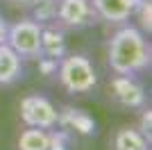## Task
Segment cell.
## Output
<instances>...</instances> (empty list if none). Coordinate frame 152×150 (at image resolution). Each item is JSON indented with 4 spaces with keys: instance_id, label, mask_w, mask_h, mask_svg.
Listing matches in <instances>:
<instances>
[{
    "instance_id": "obj_1",
    "label": "cell",
    "mask_w": 152,
    "mask_h": 150,
    "mask_svg": "<svg viewBox=\"0 0 152 150\" xmlns=\"http://www.w3.org/2000/svg\"><path fill=\"white\" fill-rule=\"evenodd\" d=\"M107 64L118 75H139L150 71L152 50L150 41L136 25L123 23L111 34L107 46Z\"/></svg>"
},
{
    "instance_id": "obj_2",
    "label": "cell",
    "mask_w": 152,
    "mask_h": 150,
    "mask_svg": "<svg viewBox=\"0 0 152 150\" xmlns=\"http://www.w3.org/2000/svg\"><path fill=\"white\" fill-rule=\"evenodd\" d=\"M57 77H59L61 89L70 96L91 93L98 87V73H95L93 62L84 55H77V52H73V55L66 52L59 59Z\"/></svg>"
},
{
    "instance_id": "obj_3",
    "label": "cell",
    "mask_w": 152,
    "mask_h": 150,
    "mask_svg": "<svg viewBox=\"0 0 152 150\" xmlns=\"http://www.w3.org/2000/svg\"><path fill=\"white\" fill-rule=\"evenodd\" d=\"M7 46L16 52V55L25 62H34L41 55V25L37 21L20 18L16 23H9V37H7Z\"/></svg>"
},
{
    "instance_id": "obj_4",
    "label": "cell",
    "mask_w": 152,
    "mask_h": 150,
    "mask_svg": "<svg viewBox=\"0 0 152 150\" xmlns=\"http://www.w3.org/2000/svg\"><path fill=\"white\" fill-rule=\"evenodd\" d=\"M57 114L59 109L52 105V100L41 93H27L18 102V116L25 127L52 130L57 127Z\"/></svg>"
},
{
    "instance_id": "obj_5",
    "label": "cell",
    "mask_w": 152,
    "mask_h": 150,
    "mask_svg": "<svg viewBox=\"0 0 152 150\" xmlns=\"http://www.w3.org/2000/svg\"><path fill=\"white\" fill-rule=\"evenodd\" d=\"M109 98L123 109H143L148 102V93L143 82L136 75H118L109 80Z\"/></svg>"
},
{
    "instance_id": "obj_6",
    "label": "cell",
    "mask_w": 152,
    "mask_h": 150,
    "mask_svg": "<svg viewBox=\"0 0 152 150\" xmlns=\"http://www.w3.org/2000/svg\"><path fill=\"white\" fill-rule=\"evenodd\" d=\"M98 21L100 18L91 0H59L57 23L64 30H86V27H93Z\"/></svg>"
},
{
    "instance_id": "obj_7",
    "label": "cell",
    "mask_w": 152,
    "mask_h": 150,
    "mask_svg": "<svg viewBox=\"0 0 152 150\" xmlns=\"http://www.w3.org/2000/svg\"><path fill=\"white\" fill-rule=\"evenodd\" d=\"M57 127L75 134V137H93L98 132V123L95 118L91 116L86 109L82 107H73V105H66L59 109L57 114Z\"/></svg>"
},
{
    "instance_id": "obj_8",
    "label": "cell",
    "mask_w": 152,
    "mask_h": 150,
    "mask_svg": "<svg viewBox=\"0 0 152 150\" xmlns=\"http://www.w3.org/2000/svg\"><path fill=\"white\" fill-rule=\"evenodd\" d=\"M143 0H91L98 18L109 25H123L134 16Z\"/></svg>"
},
{
    "instance_id": "obj_9",
    "label": "cell",
    "mask_w": 152,
    "mask_h": 150,
    "mask_svg": "<svg viewBox=\"0 0 152 150\" xmlns=\"http://www.w3.org/2000/svg\"><path fill=\"white\" fill-rule=\"evenodd\" d=\"M68 52L66 43V32L59 23L41 25V55L52 57V59H61Z\"/></svg>"
},
{
    "instance_id": "obj_10",
    "label": "cell",
    "mask_w": 152,
    "mask_h": 150,
    "mask_svg": "<svg viewBox=\"0 0 152 150\" xmlns=\"http://www.w3.org/2000/svg\"><path fill=\"white\" fill-rule=\"evenodd\" d=\"M111 150H150V141L139 132L136 125H121L111 134Z\"/></svg>"
},
{
    "instance_id": "obj_11",
    "label": "cell",
    "mask_w": 152,
    "mask_h": 150,
    "mask_svg": "<svg viewBox=\"0 0 152 150\" xmlns=\"http://www.w3.org/2000/svg\"><path fill=\"white\" fill-rule=\"evenodd\" d=\"M23 77V59L7 43H0V87H12Z\"/></svg>"
},
{
    "instance_id": "obj_12",
    "label": "cell",
    "mask_w": 152,
    "mask_h": 150,
    "mask_svg": "<svg viewBox=\"0 0 152 150\" xmlns=\"http://www.w3.org/2000/svg\"><path fill=\"white\" fill-rule=\"evenodd\" d=\"M27 7H30V18L37 21L39 25L57 23V7H59V0H32Z\"/></svg>"
},
{
    "instance_id": "obj_13",
    "label": "cell",
    "mask_w": 152,
    "mask_h": 150,
    "mask_svg": "<svg viewBox=\"0 0 152 150\" xmlns=\"http://www.w3.org/2000/svg\"><path fill=\"white\" fill-rule=\"evenodd\" d=\"M48 132L41 127H25L18 134V150H48Z\"/></svg>"
},
{
    "instance_id": "obj_14",
    "label": "cell",
    "mask_w": 152,
    "mask_h": 150,
    "mask_svg": "<svg viewBox=\"0 0 152 150\" xmlns=\"http://www.w3.org/2000/svg\"><path fill=\"white\" fill-rule=\"evenodd\" d=\"M73 139H75V134H70L61 127L59 130L52 127L48 132V150H70L73 148Z\"/></svg>"
},
{
    "instance_id": "obj_15",
    "label": "cell",
    "mask_w": 152,
    "mask_h": 150,
    "mask_svg": "<svg viewBox=\"0 0 152 150\" xmlns=\"http://www.w3.org/2000/svg\"><path fill=\"white\" fill-rule=\"evenodd\" d=\"M134 16H139V30L143 32V34H150L152 32V2L150 0H143V2L136 7Z\"/></svg>"
},
{
    "instance_id": "obj_16",
    "label": "cell",
    "mask_w": 152,
    "mask_h": 150,
    "mask_svg": "<svg viewBox=\"0 0 152 150\" xmlns=\"http://www.w3.org/2000/svg\"><path fill=\"white\" fill-rule=\"evenodd\" d=\"M34 62H37V71H39V75H43V77H52V75H57L59 59H52V57L39 55Z\"/></svg>"
},
{
    "instance_id": "obj_17",
    "label": "cell",
    "mask_w": 152,
    "mask_h": 150,
    "mask_svg": "<svg viewBox=\"0 0 152 150\" xmlns=\"http://www.w3.org/2000/svg\"><path fill=\"white\" fill-rule=\"evenodd\" d=\"M136 127H139V132L152 143V109L150 107H148V109L145 107L141 109V118H139V125H136Z\"/></svg>"
},
{
    "instance_id": "obj_18",
    "label": "cell",
    "mask_w": 152,
    "mask_h": 150,
    "mask_svg": "<svg viewBox=\"0 0 152 150\" xmlns=\"http://www.w3.org/2000/svg\"><path fill=\"white\" fill-rule=\"evenodd\" d=\"M7 37H9V21L0 14V43H7Z\"/></svg>"
},
{
    "instance_id": "obj_19",
    "label": "cell",
    "mask_w": 152,
    "mask_h": 150,
    "mask_svg": "<svg viewBox=\"0 0 152 150\" xmlns=\"http://www.w3.org/2000/svg\"><path fill=\"white\" fill-rule=\"evenodd\" d=\"M5 2H9V5H16V7H27L32 0H5Z\"/></svg>"
}]
</instances>
